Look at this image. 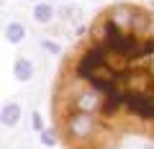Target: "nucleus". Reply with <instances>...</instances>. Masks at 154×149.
<instances>
[{
	"mask_svg": "<svg viewBox=\"0 0 154 149\" xmlns=\"http://www.w3.org/2000/svg\"><path fill=\"white\" fill-rule=\"evenodd\" d=\"M5 39L11 41V44H21V41L26 39V26H23V23H18V21L8 23V28H5Z\"/></svg>",
	"mask_w": 154,
	"mask_h": 149,
	"instance_id": "obj_4",
	"label": "nucleus"
},
{
	"mask_svg": "<svg viewBox=\"0 0 154 149\" xmlns=\"http://www.w3.org/2000/svg\"><path fill=\"white\" fill-rule=\"evenodd\" d=\"M41 46H46V49H49L51 54H59V44H54V41H49V39H44V41H41Z\"/></svg>",
	"mask_w": 154,
	"mask_h": 149,
	"instance_id": "obj_8",
	"label": "nucleus"
},
{
	"mask_svg": "<svg viewBox=\"0 0 154 149\" xmlns=\"http://www.w3.org/2000/svg\"><path fill=\"white\" fill-rule=\"evenodd\" d=\"M123 108L131 116H136L139 121H154V90H149V88H123Z\"/></svg>",
	"mask_w": 154,
	"mask_h": 149,
	"instance_id": "obj_1",
	"label": "nucleus"
},
{
	"mask_svg": "<svg viewBox=\"0 0 154 149\" xmlns=\"http://www.w3.org/2000/svg\"><path fill=\"white\" fill-rule=\"evenodd\" d=\"M51 18H54V8L49 3H36L33 5V21L36 23H49Z\"/></svg>",
	"mask_w": 154,
	"mask_h": 149,
	"instance_id": "obj_5",
	"label": "nucleus"
},
{
	"mask_svg": "<svg viewBox=\"0 0 154 149\" xmlns=\"http://www.w3.org/2000/svg\"><path fill=\"white\" fill-rule=\"evenodd\" d=\"M38 139H41L44 147H54V144H57V136L51 131H46V129H44V131H38Z\"/></svg>",
	"mask_w": 154,
	"mask_h": 149,
	"instance_id": "obj_6",
	"label": "nucleus"
},
{
	"mask_svg": "<svg viewBox=\"0 0 154 149\" xmlns=\"http://www.w3.org/2000/svg\"><path fill=\"white\" fill-rule=\"evenodd\" d=\"M21 121V103H5L3 108H0V123L3 126H16V123Z\"/></svg>",
	"mask_w": 154,
	"mask_h": 149,
	"instance_id": "obj_3",
	"label": "nucleus"
},
{
	"mask_svg": "<svg viewBox=\"0 0 154 149\" xmlns=\"http://www.w3.org/2000/svg\"><path fill=\"white\" fill-rule=\"evenodd\" d=\"M13 77H16L18 82H28V80L33 77L31 59H26V57H16V62H13Z\"/></svg>",
	"mask_w": 154,
	"mask_h": 149,
	"instance_id": "obj_2",
	"label": "nucleus"
},
{
	"mask_svg": "<svg viewBox=\"0 0 154 149\" xmlns=\"http://www.w3.org/2000/svg\"><path fill=\"white\" fill-rule=\"evenodd\" d=\"M0 8H3V0H0Z\"/></svg>",
	"mask_w": 154,
	"mask_h": 149,
	"instance_id": "obj_9",
	"label": "nucleus"
},
{
	"mask_svg": "<svg viewBox=\"0 0 154 149\" xmlns=\"http://www.w3.org/2000/svg\"><path fill=\"white\" fill-rule=\"evenodd\" d=\"M31 126H33V131H44V121H41V113H38V110H33L31 113Z\"/></svg>",
	"mask_w": 154,
	"mask_h": 149,
	"instance_id": "obj_7",
	"label": "nucleus"
}]
</instances>
